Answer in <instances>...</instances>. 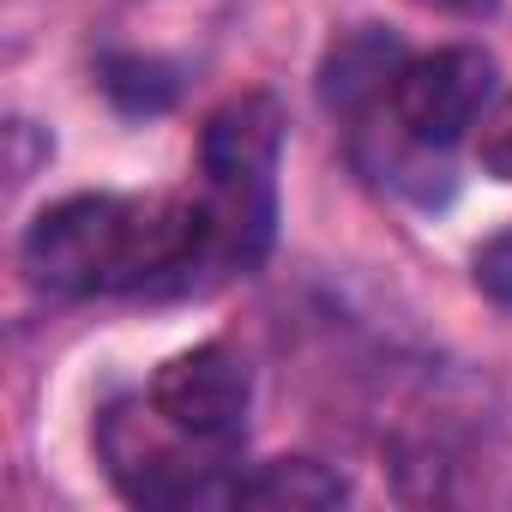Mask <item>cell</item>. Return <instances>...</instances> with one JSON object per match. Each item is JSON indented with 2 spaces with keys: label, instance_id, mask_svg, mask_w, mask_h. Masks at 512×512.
<instances>
[{
  "label": "cell",
  "instance_id": "1",
  "mask_svg": "<svg viewBox=\"0 0 512 512\" xmlns=\"http://www.w3.org/2000/svg\"><path fill=\"white\" fill-rule=\"evenodd\" d=\"M19 272L43 296L193 290L205 272V223L193 193H73L43 205L19 241Z\"/></svg>",
  "mask_w": 512,
  "mask_h": 512
},
{
  "label": "cell",
  "instance_id": "2",
  "mask_svg": "<svg viewBox=\"0 0 512 512\" xmlns=\"http://www.w3.org/2000/svg\"><path fill=\"white\" fill-rule=\"evenodd\" d=\"M278 163L284 109L272 91H241L205 115L193 175L205 223V278H247L266 266L278 241Z\"/></svg>",
  "mask_w": 512,
  "mask_h": 512
},
{
  "label": "cell",
  "instance_id": "3",
  "mask_svg": "<svg viewBox=\"0 0 512 512\" xmlns=\"http://www.w3.org/2000/svg\"><path fill=\"white\" fill-rule=\"evenodd\" d=\"M97 452L133 506H229V488H235L229 458L175 434L151 410V398L109 404L97 422Z\"/></svg>",
  "mask_w": 512,
  "mask_h": 512
},
{
  "label": "cell",
  "instance_id": "4",
  "mask_svg": "<svg viewBox=\"0 0 512 512\" xmlns=\"http://www.w3.org/2000/svg\"><path fill=\"white\" fill-rule=\"evenodd\" d=\"M494 103V61L470 43L434 49V55H410L392 79L386 115L404 133V145L416 151H452Z\"/></svg>",
  "mask_w": 512,
  "mask_h": 512
},
{
  "label": "cell",
  "instance_id": "5",
  "mask_svg": "<svg viewBox=\"0 0 512 512\" xmlns=\"http://www.w3.org/2000/svg\"><path fill=\"white\" fill-rule=\"evenodd\" d=\"M151 410L187 434L193 446H211L223 458H235V446L247 440V410H253V374L229 344H193L181 356H169L151 380Z\"/></svg>",
  "mask_w": 512,
  "mask_h": 512
},
{
  "label": "cell",
  "instance_id": "6",
  "mask_svg": "<svg viewBox=\"0 0 512 512\" xmlns=\"http://www.w3.org/2000/svg\"><path fill=\"white\" fill-rule=\"evenodd\" d=\"M404 61H410V55L398 49V37H386V31H350V37L326 55V67H320V97H326V109H338V115H368L374 103L392 97V79H398Z\"/></svg>",
  "mask_w": 512,
  "mask_h": 512
},
{
  "label": "cell",
  "instance_id": "7",
  "mask_svg": "<svg viewBox=\"0 0 512 512\" xmlns=\"http://www.w3.org/2000/svg\"><path fill=\"white\" fill-rule=\"evenodd\" d=\"M344 500H350V482L320 458H266L229 488V506H272V512H326Z\"/></svg>",
  "mask_w": 512,
  "mask_h": 512
},
{
  "label": "cell",
  "instance_id": "8",
  "mask_svg": "<svg viewBox=\"0 0 512 512\" xmlns=\"http://www.w3.org/2000/svg\"><path fill=\"white\" fill-rule=\"evenodd\" d=\"M97 85L121 115H163L181 97V73L157 55H103Z\"/></svg>",
  "mask_w": 512,
  "mask_h": 512
},
{
  "label": "cell",
  "instance_id": "9",
  "mask_svg": "<svg viewBox=\"0 0 512 512\" xmlns=\"http://www.w3.org/2000/svg\"><path fill=\"white\" fill-rule=\"evenodd\" d=\"M476 163L482 175L494 181H512V91L482 115V133H476Z\"/></svg>",
  "mask_w": 512,
  "mask_h": 512
},
{
  "label": "cell",
  "instance_id": "10",
  "mask_svg": "<svg viewBox=\"0 0 512 512\" xmlns=\"http://www.w3.org/2000/svg\"><path fill=\"white\" fill-rule=\"evenodd\" d=\"M476 284H482L494 302H512V235H494V241L476 253Z\"/></svg>",
  "mask_w": 512,
  "mask_h": 512
},
{
  "label": "cell",
  "instance_id": "11",
  "mask_svg": "<svg viewBox=\"0 0 512 512\" xmlns=\"http://www.w3.org/2000/svg\"><path fill=\"white\" fill-rule=\"evenodd\" d=\"M7 145H13V181H31L37 157H49V151H55V145H49V133H37L31 121H13V127H7Z\"/></svg>",
  "mask_w": 512,
  "mask_h": 512
},
{
  "label": "cell",
  "instance_id": "12",
  "mask_svg": "<svg viewBox=\"0 0 512 512\" xmlns=\"http://www.w3.org/2000/svg\"><path fill=\"white\" fill-rule=\"evenodd\" d=\"M422 7H434V13H452V19H488L500 0H422Z\"/></svg>",
  "mask_w": 512,
  "mask_h": 512
}]
</instances>
